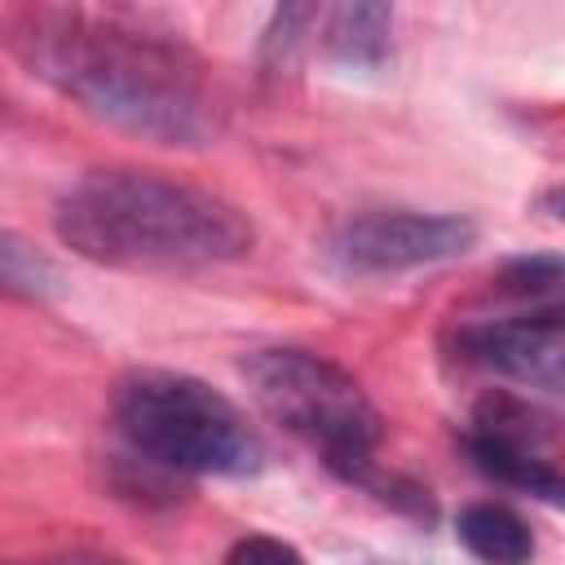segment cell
I'll list each match as a JSON object with an SVG mask.
<instances>
[{"instance_id":"6da1fadb","label":"cell","mask_w":565,"mask_h":565,"mask_svg":"<svg viewBox=\"0 0 565 565\" xmlns=\"http://www.w3.org/2000/svg\"><path fill=\"white\" fill-rule=\"evenodd\" d=\"M13 53L93 119L154 146H207L216 102L203 62L159 31L119 13L22 9L9 26Z\"/></svg>"},{"instance_id":"7a4b0ae2","label":"cell","mask_w":565,"mask_h":565,"mask_svg":"<svg viewBox=\"0 0 565 565\" xmlns=\"http://www.w3.org/2000/svg\"><path fill=\"white\" fill-rule=\"evenodd\" d=\"M57 238L110 269H207L243 260L252 221L221 194L141 168H102L57 203Z\"/></svg>"},{"instance_id":"3957f363","label":"cell","mask_w":565,"mask_h":565,"mask_svg":"<svg viewBox=\"0 0 565 565\" xmlns=\"http://www.w3.org/2000/svg\"><path fill=\"white\" fill-rule=\"evenodd\" d=\"M124 441L172 472L247 477L265 463V441L247 415L212 384L181 371H132L115 388Z\"/></svg>"},{"instance_id":"277c9868","label":"cell","mask_w":565,"mask_h":565,"mask_svg":"<svg viewBox=\"0 0 565 565\" xmlns=\"http://www.w3.org/2000/svg\"><path fill=\"white\" fill-rule=\"evenodd\" d=\"M243 380L252 402L291 437L309 441L335 472L349 481L371 477L384 419L344 366L309 349H256L243 362Z\"/></svg>"},{"instance_id":"5b68a950","label":"cell","mask_w":565,"mask_h":565,"mask_svg":"<svg viewBox=\"0 0 565 565\" xmlns=\"http://www.w3.org/2000/svg\"><path fill=\"white\" fill-rule=\"evenodd\" d=\"M477 234V221L459 212H362L331 234L327 256L335 269L358 278L402 274L463 256Z\"/></svg>"},{"instance_id":"8992f818","label":"cell","mask_w":565,"mask_h":565,"mask_svg":"<svg viewBox=\"0 0 565 565\" xmlns=\"http://www.w3.org/2000/svg\"><path fill=\"white\" fill-rule=\"evenodd\" d=\"M459 353L565 406V309H521L459 331Z\"/></svg>"},{"instance_id":"52a82bcc","label":"cell","mask_w":565,"mask_h":565,"mask_svg":"<svg viewBox=\"0 0 565 565\" xmlns=\"http://www.w3.org/2000/svg\"><path fill=\"white\" fill-rule=\"evenodd\" d=\"M455 534L481 565H525L534 556L530 525L508 503H494V499H477V503L459 508Z\"/></svg>"},{"instance_id":"ba28073f","label":"cell","mask_w":565,"mask_h":565,"mask_svg":"<svg viewBox=\"0 0 565 565\" xmlns=\"http://www.w3.org/2000/svg\"><path fill=\"white\" fill-rule=\"evenodd\" d=\"M322 49L344 66H380L388 57L393 13L384 4H335L318 9Z\"/></svg>"},{"instance_id":"9c48e42d","label":"cell","mask_w":565,"mask_h":565,"mask_svg":"<svg viewBox=\"0 0 565 565\" xmlns=\"http://www.w3.org/2000/svg\"><path fill=\"white\" fill-rule=\"evenodd\" d=\"M499 291L530 309H565V256H521L499 274Z\"/></svg>"},{"instance_id":"30bf717a","label":"cell","mask_w":565,"mask_h":565,"mask_svg":"<svg viewBox=\"0 0 565 565\" xmlns=\"http://www.w3.org/2000/svg\"><path fill=\"white\" fill-rule=\"evenodd\" d=\"M0 269H4V287L9 291H22V296H40L44 282H49V269L35 252H26L13 234H4V247H0Z\"/></svg>"},{"instance_id":"8fae6325","label":"cell","mask_w":565,"mask_h":565,"mask_svg":"<svg viewBox=\"0 0 565 565\" xmlns=\"http://www.w3.org/2000/svg\"><path fill=\"white\" fill-rule=\"evenodd\" d=\"M225 565H305L300 552L274 534H243L230 552H225Z\"/></svg>"},{"instance_id":"7c38bea8","label":"cell","mask_w":565,"mask_h":565,"mask_svg":"<svg viewBox=\"0 0 565 565\" xmlns=\"http://www.w3.org/2000/svg\"><path fill=\"white\" fill-rule=\"evenodd\" d=\"M543 212L556 216V221H565V185H552V190L543 194Z\"/></svg>"},{"instance_id":"4fadbf2b","label":"cell","mask_w":565,"mask_h":565,"mask_svg":"<svg viewBox=\"0 0 565 565\" xmlns=\"http://www.w3.org/2000/svg\"><path fill=\"white\" fill-rule=\"evenodd\" d=\"M40 565H124V561H110V556H62V561H40Z\"/></svg>"}]
</instances>
